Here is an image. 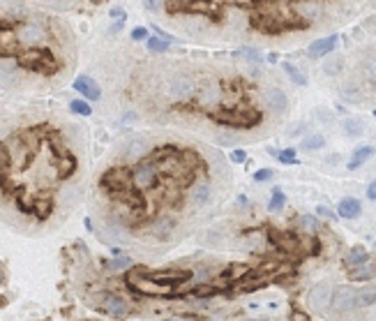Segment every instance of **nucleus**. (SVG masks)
Returning a JSON list of instances; mask_svg holds the SVG:
<instances>
[{"label":"nucleus","mask_w":376,"mask_h":321,"mask_svg":"<svg viewBox=\"0 0 376 321\" xmlns=\"http://www.w3.org/2000/svg\"><path fill=\"white\" fill-rule=\"evenodd\" d=\"M321 72L344 102L376 104V14L351 28L344 51L330 53Z\"/></svg>","instance_id":"nucleus-1"},{"label":"nucleus","mask_w":376,"mask_h":321,"mask_svg":"<svg viewBox=\"0 0 376 321\" xmlns=\"http://www.w3.org/2000/svg\"><path fill=\"white\" fill-rule=\"evenodd\" d=\"M19 65L26 67L30 72H37V74H53L58 70V62H56V56H53L51 49L46 46H35L26 51L21 58H19Z\"/></svg>","instance_id":"nucleus-2"},{"label":"nucleus","mask_w":376,"mask_h":321,"mask_svg":"<svg viewBox=\"0 0 376 321\" xmlns=\"http://www.w3.org/2000/svg\"><path fill=\"white\" fill-rule=\"evenodd\" d=\"M132 185V169L127 166H111V169H106L102 178H99V187L109 194V197H115V194H120V192L130 190Z\"/></svg>","instance_id":"nucleus-3"},{"label":"nucleus","mask_w":376,"mask_h":321,"mask_svg":"<svg viewBox=\"0 0 376 321\" xmlns=\"http://www.w3.org/2000/svg\"><path fill=\"white\" fill-rule=\"evenodd\" d=\"M167 93L171 100H178V102H187L192 100L194 93H196V77L189 74V72H175V74H169L167 77Z\"/></svg>","instance_id":"nucleus-4"},{"label":"nucleus","mask_w":376,"mask_h":321,"mask_svg":"<svg viewBox=\"0 0 376 321\" xmlns=\"http://www.w3.org/2000/svg\"><path fill=\"white\" fill-rule=\"evenodd\" d=\"M14 35H17V42L23 44V46H42V42L46 40V28L42 26V21H35V19H21L14 28Z\"/></svg>","instance_id":"nucleus-5"},{"label":"nucleus","mask_w":376,"mask_h":321,"mask_svg":"<svg viewBox=\"0 0 376 321\" xmlns=\"http://www.w3.org/2000/svg\"><path fill=\"white\" fill-rule=\"evenodd\" d=\"M2 143V148L7 150V155H9V166L12 169H23V166H28V162L33 160V150L23 143V139H21V134H12L9 139H5V141H0Z\"/></svg>","instance_id":"nucleus-6"},{"label":"nucleus","mask_w":376,"mask_h":321,"mask_svg":"<svg viewBox=\"0 0 376 321\" xmlns=\"http://www.w3.org/2000/svg\"><path fill=\"white\" fill-rule=\"evenodd\" d=\"M132 182L139 187L141 192L143 190H152V187H157L159 182V169L155 162H150V160H139L136 166L132 169Z\"/></svg>","instance_id":"nucleus-7"},{"label":"nucleus","mask_w":376,"mask_h":321,"mask_svg":"<svg viewBox=\"0 0 376 321\" xmlns=\"http://www.w3.org/2000/svg\"><path fill=\"white\" fill-rule=\"evenodd\" d=\"M146 278H150L157 284H183V282H189L194 278L192 270H183V268H167V270H146Z\"/></svg>","instance_id":"nucleus-8"},{"label":"nucleus","mask_w":376,"mask_h":321,"mask_svg":"<svg viewBox=\"0 0 376 321\" xmlns=\"http://www.w3.org/2000/svg\"><path fill=\"white\" fill-rule=\"evenodd\" d=\"M210 197H212V190H210V182L208 181H196L189 185V194H187V201H189V206L194 208H203V206H208Z\"/></svg>","instance_id":"nucleus-9"},{"label":"nucleus","mask_w":376,"mask_h":321,"mask_svg":"<svg viewBox=\"0 0 376 321\" xmlns=\"http://www.w3.org/2000/svg\"><path fill=\"white\" fill-rule=\"evenodd\" d=\"M337 44H339V35L337 33L319 37V40H312V44H309V56L312 58H325V56H330L337 49Z\"/></svg>","instance_id":"nucleus-10"},{"label":"nucleus","mask_w":376,"mask_h":321,"mask_svg":"<svg viewBox=\"0 0 376 321\" xmlns=\"http://www.w3.org/2000/svg\"><path fill=\"white\" fill-rule=\"evenodd\" d=\"M76 174V157L72 155L70 150H58V160H56V176L60 181H67Z\"/></svg>","instance_id":"nucleus-11"},{"label":"nucleus","mask_w":376,"mask_h":321,"mask_svg":"<svg viewBox=\"0 0 376 321\" xmlns=\"http://www.w3.org/2000/svg\"><path fill=\"white\" fill-rule=\"evenodd\" d=\"M102 310L109 312L111 317H115V319H120V317H125V314L130 312V303L118 294H106V296H102Z\"/></svg>","instance_id":"nucleus-12"},{"label":"nucleus","mask_w":376,"mask_h":321,"mask_svg":"<svg viewBox=\"0 0 376 321\" xmlns=\"http://www.w3.org/2000/svg\"><path fill=\"white\" fill-rule=\"evenodd\" d=\"M74 90L81 93V95L86 97V100H90V102L102 100V88H99V83H97L93 77H88V74H83V77H79L74 81Z\"/></svg>","instance_id":"nucleus-13"},{"label":"nucleus","mask_w":376,"mask_h":321,"mask_svg":"<svg viewBox=\"0 0 376 321\" xmlns=\"http://www.w3.org/2000/svg\"><path fill=\"white\" fill-rule=\"evenodd\" d=\"M356 296H358L356 289H351V286H337L333 291V298H330V301H333L335 310L346 312L351 307H356Z\"/></svg>","instance_id":"nucleus-14"},{"label":"nucleus","mask_w":376,"mask_h":321,"mask_svg":"<svg viewBox=\"0 0 376 321\" xmlns=\"http://www.w3.org/2000/svg\"><path fill=\"white\" fill-rule=\"evenodd\" d=\"M330 298H333V289L328 282H319V284L309 291V305L314 310H323L325 305H330Z\"/></svg>","instance_id":"nucleus-15"},{"label":"nucleus","mask_w":376,"mask_h":321,"mask_svg":"<svg viewBox=\"0 0 376 321\" xmlns=\"http://www.w3.org/2000/svg\"><path fill=\"white\" fill-rule=\"evenodd\" d=\"M150 155V141L143 139V137H136V139H132L130 143H127V153H125V157L130 160V162H134V160H141V157Z\"/></svg>","instance_id":"nucleus-16"},{"label":"nucleus","mask_w":376,"mask_h":321,"mask_svg":"<svg viewBox=\"0 0 376 321\" xmlns=\"http://www.w3.org/2000/svg\"><path fill=\"white\" fill-rule=\"evenodd\" d=\"M104 236L111 241V243L123 245L125 241H127V229H125V224H123V222H118V220H106Z\"/></svg>","instance_id":"nucleus-17"},{"label":"nucleus","mask_w":376,"mask_h":321,"mask_svg":"<svg viewBox=\"0 0 376 321\" xmlns=\"http://www.w3.org/2000/svg\"><path fill=\"white\" fill-rule=\"evenodd\" d=\"M19 60L12 56H0V83H12L17 79Z\"/></svg>","instance_id":"nucleus-18"},{"label":"nucleus","mask_w":376,"mask_h":321,"mask_svg":"<svg viewBox=\"0 0 376 321\" xmlns=\"http://www.w3.org/2000/svg\"><path fill=\"white\" fill-rule=\"evenodd\" d=\"M337 213H339V217H344V220H356V217L362 213V206H360L358 199H353V197H346V199L339 201V206H337Z\"/></svg>","instance_id":"nucleus-19"},{"label":"nucleus","mask_w":376,"mask_h":321,"mask_svg":"<svg viewBox=\"0 0 376 321\" xmlns=\"http://www.w3.org/2000/svg\"><path fill=\"white\" fill-rule=\"evenodd\" d=\"M372 155H374V148H372V146L356 148V150H353V155H351V160H349V169H351V171H353V169H360V166L365 164Z\"/></svg>","instance_id":"nucleus-20"},{"label":"nucleus","mask_w":376,"mask_h":321,"mask_svg":"<svg viewBox=\"0 0 376 321\" xmlns=\"http://www.w3.org/2000/svg\"><path fill=\"white\" fill-rule=\"evenodd\" d=\"M222 294H228V291H226V289H222V286L199 284L196 289H192L187 296H194V298H212V296H222Z\"/></svg>","instance_id":"nucleus-21"},{"label":"nucleus","mask_w":376,"mask_h":321,"mask_svg":"<svg viewBox=\"0 0 376 321\" xmlns=\"http://www.w3.org/2000/svg\"><path fill=\"white\" fill-rule=\"evenodd\" d=\"M173 231V222L164 217V220H157L155 224H150V234L155 236V238H167L169 234Z\"/></svg>","instance_id":"nucleus-22"},{"label":"nucleus","mask_w":376,"mask_h":321,"mask_svg":"<svg viewBox=\"0 0 376 321\" xmlns=\"http://www.w3.org/2000/svg\"><path fill=\"white\" fill-rule=\"evenodd\" d=\"M35 217L39 220V222H44V220H49L53 213V201L51 199H35Z\"/></svg>","instance_id":"nucleus-23"},{"label":"nucleus","mask_w":376,"mask_h":321,"mask_svg":"<svg viewBox=\"0 0 376 321\" xmlns=\"http://www.w3.org/2000/svg\"><path fill=\"white\" fill-rule=\"evenodd\" d=\"M346 261H349L351 266H365L369 261V254H367V250L365 247H351L349 250V257H346Z\"/></svg>","instance_id":"nucleus-24"},{"label":"nucleus","mask_w":376,"mask_h":321,"mask_svg":"<svg viewBox=\"0 0 376 321\" xmlns=\"http://www.w3.org/2000/svg\"><path fill=\"white\" fill-rule=\"evenodd\" d=\"M14 203H17V208L21 213H33L35 210V199H30L26 194V190H19L17 197H14Z\"/></svg>","instance_id":"nucleus-25"},{"label":"nucleus","mask_w":376,"mask_h":321,"mask_svg":"<svg viewBox=\"0 0 376 321\" xmlns=\"http://www.w3.org/2000/svg\"><path fill=\"white\" fill-rule=\"evenodd\" d=\"M374 303H376V286L362 289L356 296V305H360V307H367V305H374Z\"/></svg>","instance_id":"nucleus-26"},{"label":"nucleus","mask_w":376,"mask_h":321,"mask_svg":"<svg viewBox=\"0 0 376 321\" xmlns=\"http://www.w3.org/2000/svg\"><path fill=\"white\" fill-rule=\"evenodd\" d=\"M169 46H171V44L164 42V40H159V37H148V40H146V49L152 53H167Z\"/></svg>","instance_id":"nucleus-27"},{"label":"nucleus","mask_w":376,"mask_h":321,"mask_svg":"<svg viewBox=\"0 0 376 321\" xmlns=\"http://www.w3.org/2000/svg\"><path fill=\"white\" fill-rule=\"evenodd\" d=\"M284 203H286V197H284V192H282L280 187H275V190H272L270 206H268V208L275 213V210H282V208H284Z\"/></svg>","instance_id":"nucleus-28"},{"label":"nucleus","mask_w":376,"mask_h":321,"mask_svg":"<svg viewBox=\"0 0 376 321\" xmlns=\"http://www.w3.org/2000/svg\"><path fill=\"white\" fill-rule=\"evenodd\" d=\"M106 268L109 270H130L132 268V259L130 257H118V259L106 261Z\"/></svg>","instance_id":"nucleus-29"},{"label":"nucleus","mask_w":376,"mask_h":321,"mask_svg":"<svg viewBox=\"0 0 376 321\" xmlns=\"http://www.w3.org/2000/svg\"><path fill=\"white\" fill-rule=\"evenodd\" d=\"M70 111L72 113H79V116H90V113H93V109H90V104H88L86 100H72V102H70Z\"/></svg>","instance_id":"nucleus-30"},{"label":"nucleus","mask_w":376,"mask_h":321,"mask_svg":"<svg viewBox=\"0 0 376 321\" xmlns=\"http://www.w3.org/2000/svg\"><path fill=\"white\" fill-rule=\"evenodd\" d=\"M323 146H325V139L321 137V134H314V137H307V139L302 141V148H305V150H321Z\"/></svg>","instance_id":"nucleus-31"},{"label":"nucleus","mask_w":376,"mask_h":321,"mask_svg":"<svg viewBox=\"0 0 376 321\" xmlns=\"http://www.w3.org/2000/svg\"><path fill=\"white\" fill-rule=\"evenodd\" d=\"M351 280H356V282H365V280H372L376 278V268H360V270H351Z\"/></svg>","instance_id":"nucleus-32"},{"label":"nucleus","mask_w":376,"mask_h":321,"mask_svg":"<svg viewBox=\"0 0 376 321\" xmlns=\"http://www.w3.org/2000/svg\"><path fill=\"white\" fill-rule=\"evenodd\" d=\"M215 141H217L219 146H236V132H217V137H215Z\"/></svg>","instance_id":"nucleus-33"},{"label":"nucleus","mask_w":376,"mask_h":321,"mask_svg":"<svg viewBox=\"0 0 376 321\" xmlns=\"http://www.w3.org/2000/svg\"><path fill=\"white\" fill-rule=\"evenodd\" d=\"M344 130H346V134H351V137H360V134H362V122L356 120V118H349V120L344 122Z\"/></svg>","instance_id":"nucleus-34"},{"label":"nucleus","mask_w":376,"mask_h":321,"mask_svg":"<svg viewBox=\"0 0 376 321\" xmlns=\"http://www.w3.org/2000/svg\"><path fill=\"white\" fill-rule=\"evenodd\" d=\"M277 157H280V162H284V164H293V162H296V150H293V148H286V150L277 153Z\"/></svg>","instance_id":"nucleus-35"},{"label":"nucleus","mask_w":376,"mask_h":321,"mask_svg":"<svg viewBox=\"0 0 376 321\" xmlns=\"http://www.w3.org/2000/svg\"><path fill=\"white\" fill-rule=\"evenodd\" d=\"M270 178H272V169H261V171L254 174V181L256 182H265V181H270Z\"/></svg>","instance_id":"nucleus-36"},{"label":"nucleus","mask_w":376,"mask_h":321,"mask_svg":"<svg viewBox=\"0 0 376 321\" xmlns=\"http://www.w3.org/2000/svg\"><path fill=\"white\" fill-rule=\"evenodd\" d=\"M132 40H134V42L148 40V30H146V28H134V30H132Z\"/></svg>","instance_id":"nucleus-37"},{"label":"nucleus","mask_w":376,"mask_h":321,"mask_svg":"<svg viewBox=\"0 0 376 321\" xmlns=\"http://www.w3.org/2000/svg\"><path fill=\"white\" fill-rule=\"evenodd\" d=\"M162 5H164V0H143V7L148 12H157V9H162Z\"/></svg>","instance_id":"nucleus-38"},{"label":"nucleus","mask_w":376,"mask_h":321,"mask_svg":"<svg viewBox=\"0 0 376 321\" xmlns=\"http://www.w3.org/2000/svg\"><path fill=\"white\" fill-rule=\"evenodd\" d=\"M300 222H302V226H305L307 231H314V229H316V220H314V217L302 215V217H300Z\"/></svg>","instance_id":"nucleus-39"},{"label":"nucleus","mask_w":376,"mask_h":321,"mask_svg":"<svg viewBox=\"0 0 376 321\" xmlns=\"http://www.w3.org/2000/svg\"><path fill=\"white\" fill-rule=\"evenodd\" d=\"M289 321H312V319H309L305 312H300V310H291Z\"/></svg>","instance_id":"nucleus-40"},{"label":"nucleus","mask_w":376,"mask_h":321,"mask_svg":"<svg viewBox=\"0 0 376 321\" xmlns=\"http://www.w3.org/2000/svg\"><path fill=\"white\" fill-rule=\"evenodd\" d=\"M231 160H233V162H245V160H247V153L243 150V148H236V150L231 153Z\"/></svg>","instance_id":"nucleus-41"},{"label":"nucleus","mask_w":376,"mask_h":321,"mask_svg":"<svg viewBox=\"0 0 376 321\" xmlns=\"http://www.w3.org/2000/svg\"><path fill=\"white\" fill-rule=\"evenodd\" d=\"M367 199L369 201H376V181L367 185Z\"/></svg>","instance_id":"nucleus-42"},{"label":"nucleus","mask_w":376,"mask_h":321,"mask_svg":"<svg viewBox=\"0 0 376 321\" xmlns=\"http://www.w3.org/2000/svg\"><path fill=\"white\" fill-rule=\"evenodd\" d=\"M123 23H125V17L120 19V21H115L113 26H111V35H115V33H120V28H123Z\"/></svg>","instance_id":"nucleus-43"},{"label":"nucleus","mask_w":376,"mask_h":321,"mask_svg":"<svg viewBox=\"0 0 376 321\" xmlns=\"http://www.w3.org/2000/svg\"><path fill=\"white\" fill-rule=\"evenodd\" d=\"M109 14H111V17H115V19H123L125 17V12L120 7H111V12H109Z\"/></svg>","instance_id":"nucleus-44"},{"label":"nucleus","mask_w":376,"mask_h":321,"mask_svg":"<svg viewBox=\"0 0 376 321\" xmlns=\"http://www.w3.org/2000/svg\"><path fill=\"white\" fill-rule=\"evenodd\" d=\"M134 118H136V116H134V111H125V116H123V120H125V122H132Z\"/></svg>","instance_id":"nucleus-45"},{"label":"nucleus","mask_w":376,"mask_h":321,"mask_svg":"<svg viewBox=\"0 0 376 321\" xmlns=\"http://www.w3.org/2000/svg\"><path fill=\"white\" fill-rule=\"evenodd\" d=\"M90 2H95V5H99V2H104V0H90Z\"/></svg>","instance_id":"nucleus-46"},{"label":"nucleus","mask_w":376,"mask_h":321,"mask_svg":"<svg viewBox=\"0 0 376 321\" xmlns=\"http://www.w3.org/2000/svg\"><path fill=\"white\" fill-rule=\"evenodd\" d=\"M374 116H376V111H374Z\"/></svg>","instance_id":"nucleus-47"}]
</instances>
